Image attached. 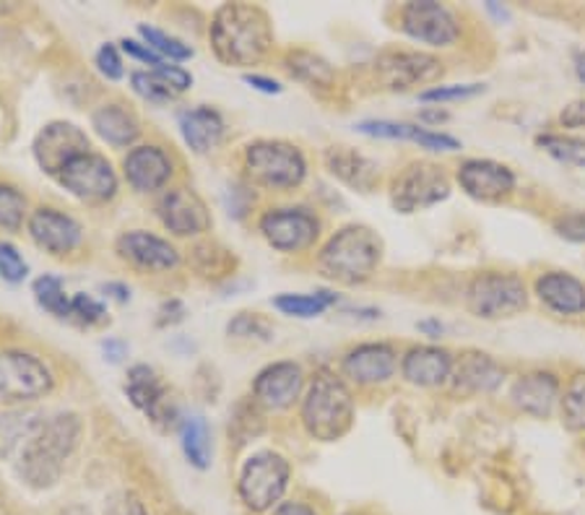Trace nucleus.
Here are the masks:
<instances>
[{
	"label": "nucleus",
	"instance_id": "nucleus-1",
	"mask_svg": "<svg viewBox=\"0 0 585 515\" xmlns=\"http://www.w3.org/2000/svg\"><path fill=\"white\" fill-rule=\"evenodd\" d=\"M211 48L225 66L248 68L260 63L274 48V27L260 6L225 3L211 19Z\"/></svg>",
	"mask_w": 585,
	"mask_h": 515
},
{
	"label": "nucleus",
	"instance_id": "nucleus-2",
	"mask_svg": "<svg viewBox=\"0 0 585 515\" xmlns=\"http://www.w3.org/2000/svg\"><path fill=\"white\" fill-rule=\"evenodd\" d=\"M81 417L73 412H58L44 417L37 433L19 450V476L29 487L50 489L60 482L68 458L79 448Z\"/></svg>",
	"mask_w": 585,
	"mask_h": 515
},
{
	"label": "nucleus",
	"instance_id": "nucleus-3",
	"mask_svg": "<svg viewBox=\"0 0 585 515\" xmlns=\"http://www.w3.org/2000/svg\"><path fill=\"white\" fill-rule=\"evenodd\" d=\"M354 417H357V406H354V396L344 375L330 373L326 367L315 373L303 396V412H299L307 435L320 443H336L349 435Z\"/></svg>",
	"mask_w": 585,
	"mask_h": 515
},
{
	"label": "nucleus",
	"instance_id": "nucleus-4",
	"mask_svg": "<svg viewBox=\"0 0 585 515\" xmlns=\"http://www.w3.org/2000/svg\"><path fill=\"white\" fill-rule=\"evenodd\" d=\"M383 260V240L375 229L365 225H349L330 237L318 252L320 274L330 281L346 284H365L373 279Z\"/></svg>",
	"mask_w": 585,
	"mask_h": 515
},
{
	"label": "nucleus",
	"instance_id": "nucleus-5",
	"mask_svg": "<svg viewBox=\"0 0 585 515\" xmlns=\"http://www.w3.org/2000/svg\"><path fill=\"white\" fill-rule=\"evenodd\" d=\"M245 169L258 186L271 190L299 188L307 178V159L299 146L279 138L252 141L245 149Z\"/></svg>",
	"mask_w": 585,
	"mask_h": 515
},
{
	"label": "nucleus",
	"instance_id": "nucleus-6",
	"mask_svg": "<svg viewBox=\"0 0 585 515\" xmlns=\"http://www.w3.org/2000/svg\"><path fill=\"white\" fill-rule=\"evenodd\" d=\"M466 307L474 318H515L528 307L526 284L510 271H482L466 287Z\"/></svg>",
	"mask_w": 585,
	"mask_h": 515
},
{
	"label": "nucleus",
	"instance_id": "nucleus-7",
	"mask_svg": "<svg viewBox=\"0 0 585 515\" xmlns=\"http://www.w3.org/2000/svg\"><path fill=\"white\" fill-rule=\"evenodd\" d=\"M291 466L276 450H258L245 460L237 479V492L245 507L252 513H266L281 505L284 492L289 487Z\"/></svg>",
	"mask_w": 585,
	"mask_h": 515
},
{
	"label": "nucleus",
	"instance_id": "nucleus-8",
	"mask_svg": "<svg viewBox=\"0 0 585 515\" xmlns=\"http://www.w3.org/2000/svg\"><path fill=\"white\" fill-rule=\"evenodd\" d=\"M450 190V178L443 167L429 165V161H414L401 175H396L394 186H390V204L398 214H417L448 201Z\"/></svg>",
	"mask_w": 585,
	"mask_h": 515
},
{
	"label": "nucleus",
	"instance_id": "nucleus-9",
	"mask_svg": "<svg viewBox=\"0 0 585 515\" xmlns=\"http://www.w3.org/2000/svg\"><path fill=\"white\" fill-rule=\"evenodd\" d=\"M56 386L50 367L29 351H0V402L32 404L44 398Z\"/></svg>",
	"mask_w": 585,
	"mask_h": 515
},
{
	"label": "nucleus",
	"instance_id": "nucleus-10",
	"mask_svg": "<svg viewBox=\"0 0 585 515\" xmlns=\"http://www.w3.org/2000/svg\"><path fill=\"white\" fill-rule=\"evenodd\" d=\"M56 180L73 198H79V201H87V204L110 201V198H115V194H118V188H120L118 172H115L110 159L91 149L68 161V165L58 172Z\"/></svg>",
	"mask_w": 585,
	"mask_h": 515
},
{
	"label": "nucleus",
	"instance_id": "nucleus-11",
	"mask_svg": "<svg viewBox=\"0 0 585 515\" xmlns=\"http://www.w3.org/2000/svg\"><path fill=\"white\" fill-rule=\"evenodd\" d=\"M260 235L279 252H303L320 237V219L305 206H284L266 211L258 221Z\"/></svg>",
	"mask_w": 585,
	"mask_h": 515
},
{
	"label": "nucleus",
	"instance_id": "nucleus-12",
	"mask_svg": "<svg viewBox=\"0 0 585 515\" xmlns=\"http://www.w3.org/2000/svg\"><path fill=\"white\" fill-rule=\"evenodd\" d=\"M401 29L414 42L429 44V48H450L460 37V21L448 6L435 0H417L406 3L401 13Z\"/></svg>",
	"mask_w": 585,
	"mask_h": 515
},
{
	"label": "nucleus",
	"instance_id": "nucleus-13",
	"mask_svg": "<svg viewBox=\"0 0 585 515\" xmlns=\"http://www.w3.org/2000/svg\"><path fill=\"white\" fill-rule=\"evenodd\" d=\"M375 71L385 89L409 91L414 87L435 83L443 76L445 68H443V60L429 56V52L390 50V52H383V56L375 60Z\"/></svg>",
	"mask_w": 585,
	"mask_h": 515
},
{
	"label": "nucleus",
	"instance_id": "nucleus-14",
	"mask_svg": "<svg viewBox=\"0 0 585 515\" xmlns=\"http://www.w3.org/2000/svg\"><path fill=\"white\" fill-rule=\"evenodd\" d=\"M89 149H91L89 136L83 133L79 126L66 120L48 122V126L37 133L32 146L37 165H40L42 172L50 175V178H58V172L68 165V161Z\"/></svg>",
	"mask_w": 585,
	"mask_h": 515
},
{
	"label": "nucleus",
	"instance_id": "nucleus-15",
	"mask_svg": "<svg viewBox=\"0 0 585 515\" xmlns=\"http://www.w3.org/2000/svg\"><path fill=\"white\" fill-rule=\"evenodd\" d=\"M305 370L291 359L266 365L252 380V398L268 412H287L303 398Z\"/></svg>",
	"mask_w": 585,
	"mask_h": 515
},
{
	"label": "nucleus",
	"instance_id": "nucleus-16",
	"mask_svg": "<svg viewBox=\"0 0 585 515\" xmlns=\"http://www.w3.org/2000/svg\"><path fill=\"white\" fill-rule=\"evenodd\" d=\"M458 186L468 198L482 204H499L513 196L515 172L495 159H466L456 172Z\"/></svg>",
	"mask_w": 585,
	"mask_h": 515
},
{
	"label": "nucleus",
	"instance_id": "nucleus-17",
	"mask_svg": "<svg viewBox=\"0 0 585 515\" xmlns=\"http://www.w3.org/2000/svg\"><path fill=\"white\" fill-rule=\"evenodd\" d=\"M157 217L175 237H198L211 229L204 198L188 188H169L157 204Z\"/></svg>",
	"mask_w": 585,
	"mask_h": 515
},
{
	"label": "nucleus",
	"instance_id": "nucleus-18",
	"mask_svg": "<svg viewBox=\"0 0 585 515\" xmlns=\"http://www.w3.org/2000/svg\"><path fill=\"white\" fill-rule=\"evenodd\" d=\"M398 370V351L385 341H367L341 359V375L357 386H383Z\"/></svg>",
	"mask_w": 585,
	"mask_h": 515
},
{
	"label": "nucleus",
	"instance_id": "nucleus-19",
	"mask_svg": "<svg viewBox=\"0 0 585 515\" xmlns=\"http://www.w3.org/2000/svg\"><path fill=\"white\" fill-rule=\"evenodd\" d=\"M29 237L37 248H42L50 256H68L81 245V225L68 214L52 209V206H42L29 214L27 221Z\"/></svg>",
	"mask_w": 585,
	"mask_h": 515
},
{
	"label": "nucleus",
	"instance_id": "nucleus-20",
	"mask_svg": "<svg viewBox=\"0 0 585 515\" xmlns=\"http://www.w3.org/2000/svg\"><path fill=\"white\" fill-rule=\"evenodd\" d=\"M175 165L161 146L143 143L133 146L122 159V175L136 194H157L172 178Z\"/></svg>",
	"mask_w": 585,
	"mask_h": 515
},
{
	"label": "nucleus",
	"instance_id": "nucleus-21",
	"mask_svg": "<svg viewBox=\"0 0 585 515\" xmlns=\"http://www.w3.org/2000/svg\"><path fill=\"white\" fill-rule=\"evenodd\" d=\"M126 396L138 412H143L153 425H172L177 417L175 406L169 404L167 386L159 380V375L153 373L149 365H133L128 370V383H126Z\"/></svg>",
	"mask_w": 585,
	"mask_h": 515
},
{
	"label": "nucleus",
	"instance_id": "nucleus-22",
	"mask_svg": "<svg viewBox=\"0 0 585 515\" xmlns=\"http://www.w3.org/2000/svg\"><path fill=\"white\" fill-rule=\"evenodd\" d=\"M115 250L122 260L146 268V271H169V268L180 264V252H177L175 245L165 237L146 232V229L122 232L115 242Z\"/></svg>",
	"mask_w": 585,
	"mask_h": 515
},
{
	"label": "nucleus",
	"instance_id": "nucleus-23",
	"mask_svg": "<svg viewBox=\"0 0 585 515\" xmlns=\"http://www.w3.org/2000/svg\"><path fill=\"white\" fill-rule=\"evenodd\" d=\"M562 398V383L549 370H534L520 375L510 388V402L515 409L531 414L536 419H546Z\"/></svg>",
	"mask_w": 585,
	"mask_h": 515
},
{
	"label": "nucleus",
	"instance_id": "nucleus-24",
	"mask_svg": "<svg viewBox=\"0 0 585 515\" xmlns=\"http://www.w3.org/2000/svg\"><path fill=\"white\" fill-rule=\"evenodd\" d=\"M505 380V367L484 351H464L453 365L450 383L458 394L479 396L495 394Z\"/></svg>",
	"mask_w": 585,
	"mask_h": 515
},
{
	"label": "nucleus",
	"instance_id": "nucleus-25",
	"mask_svg": "<svg viewBox=\"0 0 585 515\" xmlns=\"http://www.w3.org/2000/svg\"><path fill=\"white\" fill-rule=\"evenodd\" d=\"M453 365H456V359L448 349L425 344V347H412L406 351L401 359V375L412 386L437 388L450 380Z\"/></svg>",
	"mask_w": 585,
	"mask_h": 515
},
{
	"label": "nucleus",
	"instance_id": "nucleus-26",
	"mask_svg": "<svg viewBox=\"0 0 585 515\" xmlns=\"http://www.w3.org/2000/svg\"><path fill=\"white\" fill-rule=\"evenodd\" d=\"M323 159H326L328 172L334 175L336 180L359 190V194H369V190H375L377 182H380V167L361 151L351 149V146H330V149L323 153Z\"/></svg>",
	"mask_w": 585,
	"mask_h": 515
},
{
	"label": "nucleus",
	"instance_id": "nucleus-27",
	"mask_svg": "<svg viewBox=\"0 0 585 515\" xmlns=\"http://www.w3.org/2000/svg\"><path fill=\"white\" fill-rule=\"evenodd\" d=\"M177 126H180L182 141L196 153H209L217 149L221 138H225V128H227L221 112L206 105L182 110L177 115Z\"/></svg>",
	"mask_w": 585,
	"mask_h": 515
},
{
	"label": "nucleus",
	"instance_id": "nucleus-28",
	"mask_svg": "<svg viewBox=\"0 0 585 515\" xmlns=\"http://www.w3.org/2000/svg\"><path fill=\"white\" fill-rule=\"evenodd\" d=\"M536 295L557 315L585 313V284L573 274L546 271L536 279Z\"/></svg>",
	"mask_w": 585,
	"mask_h": 515
},
{
	"label": "nucleus",
	"instance_id": "nucleus-29",
	"mask_svg": "<svg viewBox=\"0 0 585 515\" xmlns=\"http://www.w3.org/2000/svg\"><path fill=\"white\" fill-rule=\"evenodd\" d=\"M91 128H95V133L102 138L105 143L115 146V149H128V146H133L138 136H141V122H138L136 115L120 102H107L97 107V110L91 112Z\"/></svg>",
	"mask_w": 585,
	"mask_h": 515
},
{
	"label": "nucleus",
	"instance_id": "nucleus-30",
	"mask_svg": "<svg viewBox=\"0 0 585 515\" xmlns=\"http://www.w3.org/2000/svg\"><path fill=\"white\" fill-rule=\"evenodd\" d=\"M44 414L37 412H6L0 414V458L11 456L13 450L24 448V443L37 433L42 425Z\"/></svg>",
	"mask_w": 585,
	"mask_h": 515
},
{
	"label": "nucleus",
	"instance_id": "nucleus-31",
	"mask_svg": "<svg viewBox=\"0 0 585 515\" xmlns=\"http://www.w3.org/2000/svg\"><path fill=\"white\" fill-rule=\"evenodd\" d=\"M180 445L192 468L206 472L211 466V433L204 417H185L180 422Z\"/></svg>",
	"mask_w": 585,
	"mask_h": 515
},
{
	"label": "nucleus",
	"instance_id": "nucleus-32",
	"mask_svg": "<svg viewBox=\"0 0 585 515\" xmlns=\"http://www.w3.org/2000/svg\"><path fill=\"white\" fill-rule=\"evenodd\" d=\"M334 291H313V295H303V291H284V295L274 297V307L281 315H289V318H318L328 310V307L336 305Z\"/></svg>",
	"mask_w": 585,
	"mask_h": 515
},
{
	"label": "nucleus",
	"instance_id": "nucleus-33",
	"mask_svg": "<svg viewBox=\"0 0 585 515\" xmlns=\"http://www.w3.org/2000/svg\"><path fill=\"white\" fill-rule=\"evenodd\" d=\"M287 71L297 81L310 83V87H330L336 79L334 66L326 58L315 56L310 50H295L287 56Z\"/></svg>",
	"mask_w": 585,
	"mask_h": 515
},
{
	"label": "nucleus",
	"instance_id": "nucleus-34",
	"mask_svg": "<svg viewBox=\"0 0 585 515\" xmlns=\"http://www.w3.org/2000/svg\"><path fill=\"white\" fill-rule=\"evenodd\" d=\"M32 291H34L37 305H40L42 310H48L50 315H56V318L60 320L71 318V297L66 295L63 281H60L58 276L44 274L40 276V279H34Z\"/></svg>",
	"mask_w": 585,
	"mask_h": 515
},
{
	"label": "nucleus",
	"instance_id": "nucleus-35",
	"mask_svg": "<svg viewBox=\"0 0 585 515\" xmlns=\"http://www.w3.org/2000/svg\"><path fill=\"white\" fill-rule=\"evenodd\" d=\"M562 425L569 433H585V373H575L567 380L565 394L559 398Z\"/></svg>",
	"mask_w": 585,
	"mask_h": 515
},
{
	"label": "nucleus",
	"instance_id": "nucleus-36",
	"mask_svg": "<svg viewBox=\"0 0 585 515\" xmlns=\"http://www.w3.org/2000/svg\"><path fill=\"white\" fill-rule=\"evenodd\" d=\"M536 146L549 153L552 159L569 167H585V138L567 133H542L536 136Z\"/></svg>",
	"mask_w": 585,
	"mask_h": 515
},
{
	"label": "nucleus",
	"instance_id": "nucleus-37",
	"mask_svg": "<svg viewBox=\"0 0 585 515\" xmlns=\"http://www.w3.org/2000/svg\"><path fill=\"white\" fill-rule=\"evenodd\" d=\"M138 34H141V40L149 44V48L157 52L161 60H167V63H182V60H190L196 52H192L190 44H185L182 40H177V37L161 32L157 27H146L141 24L138 27Z\"/></svg>",
	"mask_w": 585,
	"mask_h": 515
},
{
	"label": "nucleus",
	"instance_id": "nucleus-38",
	"mask_svg": "<svg viewBox=\"0 0 585 515\" xmlns=\"http://www.w3.org/2000/svg\"><path fill=\"white\" fill-rule=\"evenodd\" d=\"M24 221H29L24 194L9 182H0V232H19Z\"/></svg>",
	"mask_w": 585,
	"mask_h": 515
},
{
	"label": "nucleus",
	"instance_id": "nucleus-39",
	"mask_svg": "<svg viewBox=\"0 0 585 515\" xmlns=\"http://www.w3.org/2000/svg\"><path fill=\"white\" fill-rule=\"evenodd\" d=\"M357 133L369 138H383V141H417L419 126L414 122L396 120H361L357 122Z\"/></svg>",
	"mask_w": 585,
	"mask_h": 515
},
{
	"label": "nucleus",
	"instance_id": "nucleus-40",
	"mask_svg": "<svg viewBox=\"0 0 585 515\" xmlns=\"http://www.w3.org/2000/svg\"><path fill=\"white\" fill-rule=\"evenodd\" d=\"M130 87H133L138 97L146 99V102H151V105H167V102H172V99H177L175 91L169 89L153 71L130 73Z\"/></svg>",
	"mask_w": 585,
	"mask_h": 515
},
{
	"label": "nucleus",
	"instance_id": "nucleus-41",
	"mask_svg": "<svg viewBox=\"0 0 585 515\" xmlns=\"http://www.w3.org/2000/svg\"><path fill=\"white\" fill-rule=\"evenodd\" d=\"M484 83H450V87H429L425 91H419L422 102H435V105H445V102H458V99H472L484 95Z\"/></svg>",
	"mask_w": 585,
	"mask_h": 515
},
{
	"label": "nucleus",
	"instance_id": "nucleus-42",
	"mask_svg": "<svg viewBox=\"0 0 585 515\" xmlns=\"http://www.w3.org/2000/svg\"><path fill=\"white\" fill-rule=\"evenodd\" d=\"M227 334L235 338H260V341H268V338L274 336V330L260 315L240 313L227 323Z\"/></svg>",
	"mask_w": 585,
	"mask_h": 515
},
{
	"label": "nucleus",
	"instance_id": "nucleus-43",
	"mask_svg": "<svg viewBox=\"0 0 585 515\" xmlns=\"http://www.w3.org/2000/svg\"><path fill=\"white\" fill-rule=\"evenodd\" d=\"M27 274H29V266H27L24 256H21V252L13 248L11 242L0 240V276H3L9 284H19L27 279Z\"/></svg>",
	"mask_w": 585,
	"mask_h": 515
},
{
	"label": "nucleus",
	"instance_id": "nucleus-44",
	"mask_svg": "<svg viewBox=\"0 0 585 515\" xmlns=\"http://www.w3.org/2000/svg\"><path fill=\"white\" fill-rule=\"evenodd\" d=\"M71 318H76L81 326H97L107 320V307L91 295H73L71 297Z\"/></svg>",
	"mask_w": 585,
	"mask_h": 515
},
{
	"label": "nucleus",
	"instance_id": "nucleus-45",
	"mask_svg": "<svg viewBox=\"0 0 585 515\" xmlns=\"http://www.w3.org/2000/svg\"><path fill=\"white\" fill-rule=\"evenodd\" d=\"M95 66H97V71L102 73L107 81H120L122 76H126V66H122L120 50L115 48L112 42H107V44H102V48L97 50Z\"/></svg>",
	"mask_w": 585,
	"mask_h": 515
},
{
	"label": "nucleus",
	"instance_id": "nucleus-46",
	"mask_svg": "<svg viewBox=\"0 0 585 515\" xmlns=\"http://www.w3.org/2000/svg\"><path fill=\"white\" fill-rule=\"evenodd\" d=\"M554 232L567 242H585V211H569L554 219Z\"/></svg>",
	"mask_w": 585,
	"mask_h": 515
},
{
	"label": "nucleus",
	"instance_id": "nucleus-47",
	"mask_svg": "<svg viewBox=\"0 0 585 515\" xmlns=\"http://www.w3.org/2000/svg\"><path fill=\"white\" fill-rule=\"evenodd\" d=\"M105 515H149V513H146L141 497L133 495V492L122 489L115 492V495L107 499Z\"/></svg>",
	"mask_w": 585,
	"mask_h": 515
},
{
	"label": "nucleus",
	"instance_id": "nucleus-48",
	"mask_svg": "<svg viewBox=\"0 0 585 515\" xmlns=\"http://www.w3.org/2000/svg\"><path fill=\"white\" fill-rule=\"evenodd\" d=\"M153 73H157L159 79L175 91V95H182V91H188L192 87L190 71H185V68L177 63H161L159 68H153Z\"/></svg>",
	"mask_w": 585,
	"mask_h": 515
},
{
	"label": "nucleus",
	"instance_id": "nucleus-49",
	"mask_svg": "<svg viewBox=\"0 0 585 515\" xmlns=\"http://www.w3.org/2000/svg\"><path fill=\"white\" fill-rule=\"evenodd\" d=\"M414 143H419L422 149H427V151H458L460 149L458 138L440 133V130H433V128H419L417 141Z\"/></svg>",
	"mask_w": 585,
	"mask_h": 515
},
{
	"label": "nucleus",
	"instance_id": "nucleus-50",
	"mask_svg": "<svg viewBox=\"0 0 585 515\" xmlns=\"http://www.w3.org/2000/svg\"><path fill=\"white\" fill-rule=\"evenodd\" d=\"M120 44H122V52H126V56H128V58H133V60H138V63H146V66H151V71H153V68H159L161 63H167V60H161V58L157 56V52H153V50H151V48H149V44H146V42H138V40H128V37H126V40H122Z\"/></svg>",
	"mask_w": 585,
	"mask_h": 515
},
{
	"label": "nucleus",
	"instance_id": "nucleus-51",
	"mask_svg": "<svg viewBox=\"0 0 585 515\" xmlns=\"http://www.w3.org/2000/svg\"><path fill=\"white\" fill-rule=\"evenodd\" d=\"M157 315H159L157 326H161V328L177 326V323L185 320V305L180 303V299H167V303H161Z\"/></svg>",
	"mask_w": 585,
	"mask_h": 515
},
{
	"label": "nucleus",
	"instance_id": "nucleus-52",
	"mask_svg": "<svg viewBox=\"0 0 585 515\" xmlns=\"http://www.w3.org/2000/svg\"><path fill=\"white\" fill-rule=\"evenodd\" d=\"M559 122L565 128H585V99H575L559 112Z\"/></svg>",
	"mask_w": 585,
	"mask_h": 515
},
{
	"label": "nucleus",
	"instance_id": "nucleus-53",
	"mask_svg": "<svg viewBox=\"0 0 585 515\" xmlns=\"http://www.w3.org/2000/svg\"><path fill=\"white\" fill-rule=\"evenodd\" d=\"M245 83H248L250 89L260 91V95H281L284 87L276 79H268V76H260V73H245Z\"/></svg>",
	"mask_w": 585,
	"mask_h": 515
},
{
	"label": "nucleus",
	"instance_id": "nucleus-54",
	"mask_svg": "<svg viewBox=\"0 0 585 515\" xmlns=\"http://www.w3.org/2000/svg\"><path fill=\"white\" fill-rule=\"evenodd\" d=\"M102 355L107 363L120 365L122 357H128V344L120 341V338H105L102 341Z\"/></svg>",
	"mask_w": 585,
	"mask_h": 515
},
{
	"label": "nucleus",
	"instance_id": "nucleus-55",
	"mask_svg": "<svg viewBox=\"0 0 585 515\" xmlns=\"http://www.w3.org/2000/svg\"><path fill=\"white\" fill-rule=\"evenodd\" d=\"M274 515H320V513L315 511L313 505L299 503V499H289V503H281L279 507H276Z\"/></svg>",
	"mask_w": 585,
	"mask_h": 515
},
{
	"label": "nucleus",
	"instance_id": "nucleus-56",
	"mask_svg": "<svg viewBox=\"0 0 585 515\" xmlns=\"http://www.w3.org/2000/svg\"><path fill=\"white\" fill-rule=\"evenodd\" d=\"M102 291L110 299H115V303H120V305L128 303V299H130V287H128V284H122V281H107V284H102Z\"/></svg>",
	"mask_w": 585,
	"mask_h": 515
},
{
	"label": "nucleus",
	"instance_id": "nucleus-57",
	"mask_svg": "<svg viewBox=\"0 0 585 515\" xmlns=\"http://www.w3.org/2000/svg\"><path fill=\"white\" fill-rule=\"evenodd\" d=\"M419 120L425 122V126H440V122L450 120V112L440 110V107H429V110H422V112H419Z\"/></svg>",
	"mask_w": 585,
	"mask_h": 515
},
{
	"label": "nucleus",
	"instance_id": "nucleus-58",
	"mask_svg": "<svg viewBox=\"0 0 585 515\" xmlns=\"http://www.w3.org/2000/svg\"><path fill=\"white\" fill-rule=\"evenodd\" d=\"M417 328L422 330V334L429 336V338H440L445 334V326L437 318H427V320H419Z\"/></svg>",
	"mask_w": 585,
	"mask_h": 515
},
{
	"label": "nucleus",
	"instance_id": "nucleus-59",
	"mask_svg": "<svg viewBox=\"0 0 585 515\" xmlns=\"http://www.w3.org/2000/svg\"><path fill=\"white\" fill-rule=\"evenodd\" d=\"M573 66H575V76L577 81L585 87V50H575L573 52Z\"/></svg>",
	"mask_w": 585,
	"mask_h": 515
},
{
	"label": "nucleus",
	"instance_id": "nucleus-60",
	"mask_svg": "<svg viewBox=\"0 0 585 515\" xmlns=\"http://www.w3.org/2000/svg\"><path fill=\"white\" fill-rule=\"evenodd\" d=\"M487 11H489V13H495V17H497L499 21H507V19H510V11H507L505 6H497L495 0H489V3H487Z\"/></svg>",
	"mask_w": 585,
	"mask_h": 515
},
{
	"label": "nucleus",
	"instance_id": "nucleus-61",
	"mask_svg": "<svg viewBox=\"0 0 585 515\" xmlns=\"http://www.w3.org/2000/svg\"><path fill=\"white\" fill-rule=\"evenodd\" d=\"M58 515H95V513L83 505H71V507H66V511H60Z\"/></svg>",
	"mask_w": 585,
	"mask_h": 515
},
{
	"label": "nucleus",
	"instance_id": "nucleus-62",
	"mask_svg": "<svg viewBox=\"0 0 585 515\" xmlns=\"http://www.w3.org/2000/svg\"><path fill=\"white\" fill-rule=\"evenodd\" d=\"M344 515H369V513H365V511H349V513H344Z\"/></svg>",
	"mask_w": 585,
	"mask_h": 515
}]
</instances>
